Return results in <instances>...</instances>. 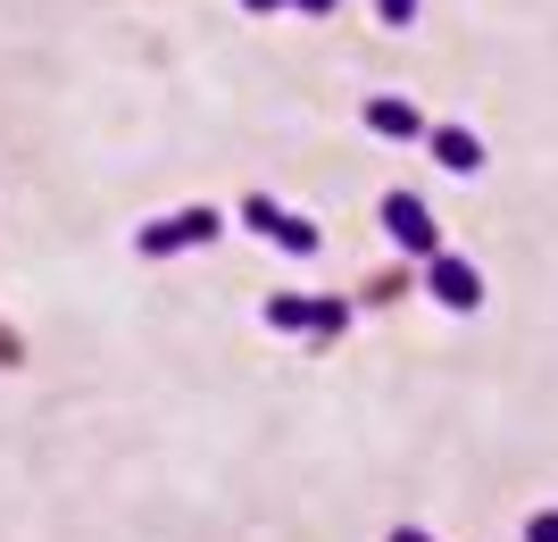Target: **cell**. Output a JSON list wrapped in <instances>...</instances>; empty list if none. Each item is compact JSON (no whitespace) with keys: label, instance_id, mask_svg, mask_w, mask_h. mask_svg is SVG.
I'll list each match as a JSON object with an SVG mask.
<instances>
[{"label":"cell","instance_id":"1","mask_svg":"<svg viewBox=\"0 0 558 542\" xmlns=\"http://www.w3.org/2000/svg\"><path fill=\"white\" fill-rule=\"evenodd\" d=\"M217 226H226L217 209H175V217H150V226L134 234V251L142 260H175V251H192V242H217Z\"/></svg>","mask_w":558,"mask_h":542},{"label":"cell","instance_id":"4","mask_svg":"<svg viewBox=\"0 0 558 542\" xmlns=\"http://www.w3.org/2000/svg\"><path fill=\"white\" fill-rule=\"evenodd\" d=\"M367 134H384V142H434V118H425L417 100H400V93H375L367 100Z\"/></svg>","mask_w":558,"mask_h":542},{"label":"cell","instance_id":"2","mask_svg":"<svg viewBox=\"0 0 558 542\" xmlns=\"http://www.w3.org/2000/svg\"><path fill=\"white\" fill-rule=\"evenodd\" d=\"M384 234H392L409 260H442V226H434V209H425L417 192H384Z\"/></svg>","mask_w":558,"mask_h":542},{"label":"cell","instance_id":"3","mask_svg":"<svg viewBox=\"0 0 558 542\" xmlns=\"http://www.w3.org/2000/svg\"><path fill=\"white\" fill-rule=\"evenodd\" d=\"M425 292L442 309H484V276H475V260H459V251L425 260Z\"/></svg>","mask_w":558,"mask_h":542},{"label":"cell","instance_id":"9","mask_svg":"<svg viewBox=\"0 0 558 542\" xmlns=\"http://www.w3.org/2000/svg\"><path fill=\"white\" fill-rule=\"evenodd\" d=\"M525 542H558V509H534V518H525Z\"/></svg>","mask_w":558,"mask_h":542},{"label":"cell","instance_id":"5","mask_svg":"<svg viewBox=\"0 0 558 542\" xmlns=\"http://www.w3.org/2000/svg\"><path fill=\"white\" fill-rule=\"evenodd\" d=\"M425 150H434L450 176H475V167H484V142H475V125H434V142H425Z\"/></svg>","mask_w":558,"mask_h":542},{"label":"cell","instance_id":"13","mask_svg":"<svg viewBox=\"0 0 558 542\" xmlns=\"http://www.w3.org/2000/svg\"><path fill=\"white\" fill-rule=\"evenodd\" d=\"M292 9H301V17H333V0H292Z\"/></svg>","mask_w":558,"mask_h":542},{"label":"cell","instance_id":"10","mask_svg":"<svg viewBox=\"0 0 558 542\" xmlns=\"http://www.w3.org/2000/svg\"><path fill=\"white\" fill-rule=\"evenodd\" d=\"M375 17H384V25H409V17H417V0H375Z\"/></svg>","mask_w":558,"mask_h":542},{"label":"cell","instance_id":"11","mask_svg":"<svg viewBox=\"0 0 558 542\" xmlns=\"http://www.w3.org/2000/svg\"><path fill=\"white\" fill-rule=\"evenodd\" d=\"M384 542H434V534H425V526H392Z\"/></svg>","mask_w":558,"mask_h":542},{"label":"cell","instance_id":"6","mask_svg":"<svg viewBox=\"0 0 558 542\" xmlns=\"http://www.w3.org/2000/svg\"><path fill=\"white\" fill-rule=\"evenodd\" d=\"M267 242H276L283 260H317V242H326V234H317V226H308V217L276 209V226H267Z\"/></svg>","mask_w":558,"mask_h":542},{"label":"cell","instance_id":"7","mask_svg":"<svg viewBox=\"0 0 558 542\" xmlns=\"http://www.w3.org/2000/svg\"><path fill=\"white\" fill-rule=\"evenodd\" d=\"M308 309H317V301H301V292H267V309H258V317H267L276 334H308Z\"/></svg>","mask_w":558,"mask_h":542},{"label":"cell","instance_id":"12","mask_svg":"<svg viewBox=\"0 0 558 542\" xmlns=\"http://www.w3.org/2000/svg\"><path fill=\"white\" fill-rule=\"evenodd\" d=\"M242 9H251V17H276V9H292V0H242Z\"/></svg>","mask_w":558,"mask_h":542},{"label":"cell","instance_id":"8","mask_svg":"<svg viewBox=\"0 0 558 542\" xmlns=\"http://www.w3.org/2000/svg\"><path fill=\"white\" fill-rule=\"evenodd\" d=\"M350 334V301H317L308 309V342H342Z\"/></svg>","mask_w":558,"mask_h":542}]
</instances>
